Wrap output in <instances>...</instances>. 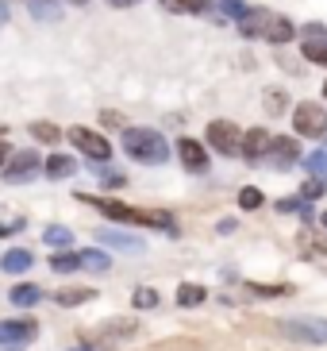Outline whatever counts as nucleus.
Returning a JSON list of instances; mask_svg holds the SVG:
<instances>
[{"label": "nucleus", "instance_id": "nucleus-11", "mask_svg": "<svg viewBox=\"0 0 327 351\" xmlns=\"http://www.w3.org/2000/svg\"><path fill=\"white\" fill-rule=\"evenodd\" d=\"M239 151H243V158H250V162H262V158H266V151H270V135H266V128H250V132L243 135Z\"/></svg>", "mask_w": 327, "mask_h": 351}, {"label": "nucleus", "instance_id": "nucleus-8", "mask_svg": "<svg viewBox=\"0 0 327 351\" xmlns=\"http://www.w3.org/2000/svg\"><path fill=\"white\" fill-rule=\"evenodd\" d=\"M208 143H212L220 155H235L239 143H243V132H239L231 120H212V124H208Z\"/></svg>", "mask_w": 327, "mask_h": 351}, {"label": "nucleus", "instance_id": "nucleus-17", "mask_svg": "<svg viewBox=\"0 0 327 351\" xmlns=\"http://www.w3.org/2000/svg\"><path fill=\"white\" fill-rule=\"evenodd\" d=\"M96 298V289H58L54 293V305H62V309H77V305H85V301Z\"/></svg>", "mask_w": 327, "mask_h": 351}, {"label": "nucleus", "instance_id": "nucleus-30", "mask_svg": "<svg viewBox=\"0 0 327 351\" xmlns=\"http://www.w3.org/2000/svg\"><path fill=\"white\" fill-rule=\"evenodd\" d=\"M220 12H224V20H243L250 8H246L243 0H220Z\"/></svg>", "mask_w": 327, "mask_h": 351}, {"label": "nucleus", "instance_id": "nucleus-33", "mask_svg": "<svg viewBox=\"0 0 327 351\" xmlns=\"http://www.w3.org/2000/svg\"><path fill=\"white\" fill-rule=\"evenodd\" d=\"M300 208H304V201H293V197L277 201V213H300Z\"/></svg>", "mask_w": 327, "mask_h": 351}, {"label": "nucleus", "instance_id": "nucleus-3", "mask_svg": "<svg viewBox=\"0 0 327 351\" xmlns=\"http://www.w3.org/2000/svg\"><path fill=\"white\" fill-rule=\"evenodd\" d=\"M293 128H297V135H327V112L319 108V104L312 101H300L297 108H293Z\"/></svg>", "mask_w": 327, "mask_h": 351}, {"label": "nucleus", "instance_id": "nucleus-34", "mask_svg": "<svg viewBox=\"0 0 327 351\" xmlns=\"http://www.w3.org/2000/svg\"><path fill=\"white\" fill-rule=\"evenodd\" d=\"M101 124L104 128H116V124H120V116H116V112H101Z\"/></svg>", "mask_w": 327, "mask_h": 351}, {"label": "nucleus", "instance_id": "nucleus-23", "mask_svg": "<svg viewBox=\"0 0 327 351\" xmlns=\"http://www.w3.org/2000/svg\"><path fill=\"white\" fill-rule=\"evenodd\" d=\"M170 12H208L215 0H162Z\"/></svg>", "mask_w": 327, "mask_h": 351}, {"label": "nucleus", "instance_id": "nucleus-16", "mask_svg": "<svg viewBox=\"0 0 327 351\" xmlns=\"http://www.w3.org/2000/svg\"><path fill=\"white\" fill-rule=\"evenodd\" d=\"M42 243H47V247H54V251H70L73 232H70L66 224H51L47 232H42Z\"/></svg>", "mask_w": 327, "mask_h": 351}, {"label": "nucleus", "instance_id": "nucleus-6", "mask_svg": "<svg viewBox=\"0 0 327 351\" xmlns=\"http://www.w3.org/2000/svg\"><path fill=\"white\" fill-rule=\"evenodd\" d=\"M39 155L35 151H20V155H8V162H4V182H12V186H23V182H31V178L39 174Z\"/></svg>", "mask_w": 327, "mask_h": 351}, {"label": "nucleus", "instance_id": "nucleus-19", "mask_svg": "<svg viewBox=\"0 0 327 351\" xmlns=\"http://www.w3.org/2000/svg\"><path fill=\"white\" fill-rule=\"evenodd\" d=\"M51 270H58V274H73V270H81V251H58V255L51 258Z\"/></svg>", "mask_w": 327, "mask_h": 351}, {"label": "nucleus", "instance_id": "nucleus-27", "mask_svg": "<svg viewBox=\"0 0 327 351\" xmlns=\"http://www.w3.org/2000/svg\"><path fill=\"white\" fill-rule=\"evenodd\" d=\"M131 305H135V309H154V305H158V293H154L151 286H139L131 293Z\"/></svg>", "mask_w": 327, "mask_h": 351}, {"label": "nucleus", "instance_id": "nucleus-26", "mask_svg": "<svg viewBox=\"0 0 327 351\" xmlns=\"http://www.w3.org/2000/svg\"><path fill=\"white\" fill-rule=\"evenodd\" d=\"M31 12H35L39 20H62V8L54 0H31Z\"/></svg>", "mask_w": 327, "mask_h": 351}, {"label": "nucleus", "instance_id": "nucleus-2", "mask_svg": "<svg viewBox=\"0 0 327 351\" xmlns=\"http://www.w3.org/2000/svg\"><path fill=\"white\" fill-rule=\"evenodd\" d=\"M281 328V336L285 340H297V343H327V320H319V317H289V320H281L277 324Z\"/></svg>", "mask_w": 327, "mask_h": 351}, {"label": "nucleus", "instance_id": "nucleus-29", "mask_svg": "<svg viewBox=\"0 0 327 351\" xmlns=\"http://www.w3.org/2000/svg\"><path fill=\"white\" fill-rule=\"evenodd\" d=\"M304 166L316 178H327V151H312V155H304Z\"/></svg>", "mask_w": 327, "mask_h": 351}, {"label": "nucleus", "instance_id": "nucleus-24", "mask_svg": "<svg viewBox=\"0 0 327 351\" xmlns=\"http://www.w3.org/2000/svg\"><path fill=\"white\" fill-rule=\"evenodd\" d=\"M96 178H101L104 189H123V186H127V174H123V170H116V166H104Z\"/></svg>", "mask_w": 327, "mask_h": 351}, {"label": "nucleus", "instance_id": "nucleus-28", "mask_svg": "<svg viewBox=\"0 0 327 351\" xmlns=\"http://www.w3.org/2000/svg\"><path fill=\"white\" fill-rule=\"evenodd\" d=\"M262 201H266V197H262V189H254V186H246L243 193H239V208H250V213L262 208Z\"/></svg>", "mask_w": 327, "mask_h": 351}, {"label": "nucleus", "instance_id": "nucleus-20", "mask_svg": "<svg viewBox=\"0 0 327 351\" xmlns=\"http://www.w3.org/2000/svg\"><path fill=\"white\" fill-rule=\"evenodd\" d=\"M81 267L92 270V274H108L112 270V258L104 255V251H81Z\"/></svg>", "mask_w": 327, "mask_h": 351}, {"label": "nucleus", "instance_id": "nucleus-25", "mask_svg": "<svg viewBox=\"0 0 327 351\" xmlns=\"http://www.w3.org/2000/svg\"><path fill=\"white\" fill-rule=\"evenodd\" d=\"M31 135H35L39 143H51V147L62 139V132H58V128H54V124H42V120H35V124H31Z\"/></svg>", "mask_w": 327, "mask_h": 351}, {"label": "nucleus", "instance_id": "nucleus-42", "mask_svg": "<svg viewBox=\"0 0 327 351\" xmlns=\"http://www.w3.org/2000/svg\"><path fill=\"white\" fill-rule=\"evenodd\" d=\"M324 151H327V143H324Z\"/></svg>", "mask_w": 327, "mask_h": 351}, {"label": "nucleus", "instance_id": "nucleus-22", "mask_svg": "<svg viewBox=\"0 0 327 351\" xmlns=\"http://www.w3.org/2000/svg\"><path fill=\"white\" fill-rule=\"evenodd\" d=\"M266 27H270V23H266V12H254V8H250V12L243 16V35H266Z\"/></svg>", "mask_w": 327, "mask_h": 351}, {"label": "nucleus", "instance_id": "nucleus-14", "mask_svg": "<svg viewBox=\"0 0 327 351\" xmlns=\"http://www.w3.org/2000/svg\"><path fill=\"white\" fill-rule=\"evenodd\" d=\"M8 301L16 305V309H31V305H39V301H42V289L31 286V282H20V286H12Z\"/></svg>", "mask_w": 327, "mask_h": 351}, {"label": "nucleus", "instance_id": "nucleus-41", "mask_svg": "<svg viewBox=\"0 0 327 351\" xmlns=\"http://www.w3.org/2000/svg\"><path fill=\"white\" fill-rule=\"evenodd\" d=\"M324 93H327V82H324Z\"/></svg>", "mask_w": 327, "mask_h": 351}, {"label": "nucleus", "instance_id": "nucleus-39", "mask_svg": "<svg viewBox=\"0 0 327 351\" xmlns=\"http://www.w3.org/2000/svg\"><path fill=\"white\" fill-rule=\"evenodd\" d=\"M70 351H92V348H70Z\"/></svg>", "mask_w": 327, "mask_h": 351}, {"label": "nucleus", "instance_id": "nucleus-36", "mask_svg": "<svg viewBox=\"0 0 327 351\" xmlns=\"http://www.w3.org/2000/svg\"><path fill=\"white\" fill-rule=\"evenodd\" d=\"M4 23H8V4L0 0V27H4Z\"/></svg>", "mask_w": 327, "mask_h": 351}, {"label": "nucleus", "instance_id": "nucleus-9", "mask_svg": "<svg viewBox=\"0 0 327 351\" xmlns=\"http://www.w3.org/2000/svg\"><path fill=\"white\" fill-rule=\"evenodd\" d=\"M177 158H181V166L189 174H208V151L196 139H181L177 143Z\"/></svg>", "mask_w": 327, "mask_h": 351}, {"label": "nucleus", "instance_id": "nucleus-10", "mask_svg": "<svg viewBox=\"0 0 327 351\" xmlns=\"http://www.w3.org/2000/svg\"><path fill=\"white\" fill-rule=\"evenodd\" d=\"M266 158L274 166H281V170H285V166H293L300 158V151H297V139H293V135H281V139H270V151H266Z\"/></svg>", "mask_w": 327, "mask_h": 351}, {"label": "nucleus", "instance_id": "nucleus-7", "mask_svg": "<svg viewBox=\"0 0 327 351\" xmlns=\"http://www.w3.org/2000/svg\"><path fill=\"white\" fill-rule=\"evenodd\" d=\"M300 51H304L308 62L327 66V27L324 23H304V32H300Z\"/></svg>", "mask_w": 327, "mask_h": 351}, {"label": "nucleus", "instance_id": "nucleus-35", "mask_svg": "<svg viewBox=\"0 0 327 351\" xmlns=\"http://www.w3.org/2000/svg\"><path fill=\"white\" fill-rule=\"evenodd\" d=\"M112 8H131V4H143V0H108Z\"/></svg>", "mask_w": 327, "mask_h": 351}, {"label": "nucleus", "instance_id": "nucleus-13", "mask_svg": "<svg viewBox=\"0 0 327 351\" xmlns=\"http://www.w3.org/2000/svg\"><path fill=\"white\" fill-rule=\"evenodd\" d=\"M73 170H77V162H73L70 155H51L47 162H42V174L51 178V182H62V178H73Z\"/></svg>", "mask_w": 327, "mask_h": 351}, {"label": "nucleus", "instance_id": "nucleus-5", "mask_svg": "<svg viewBox=\"0 0 327 351\" xmlns=\"http://www.w3.org/2000/svg\"><path fill=\"white\" fill-rule=\"evenodd\" d=\"M70 143L81 147V155L92 158V162H104V158H112V143L104 139V135L89 132V128H70Z\"/></svg>", "mask_w": 327, "mask_h": 351}, {"label": "nucleus", "instance_id": "nucleus-38", "mask_svg": "<svg viewBox=\"0 0 327 351\" xmlns=\"http://www.w3.org/2000/svg\"><path fill=\"white\" fill-rule=\"evenodd\" d=\"M319 224H324V228H327V213H324V217H319Z\"/></svg>", "mask_w": 327, "mask_h": 351}, {"label": "nucleus", "instance_id": "nucleus-18", "mask_svg": "<svg viewBox=\"0 0 327 351\" xmlns=\"http://www.w3.org/2000/svg\"><path fill=\"white\" fill-rule=\"evenodd\" d=\"M205 301H208L205 286H196V282H185V286H177V305L193 309V305H205Z\"/></svg>", "mask_w": 327, "mask_h": 351}, {"label": "nucleus", "instance_id": "nucleus-40", "mask_svg": "<svg viewBox=\"0 0 327 351\" xmlns=\"http://www.w3.org/2000/svg\"><path fill=\"white\" fill-rule=\"evenodd\" d=\"M70 4H85V0H70Z\"/></svg>", "mask_w": 327, "mask_h": 351}, {"label": "nucleus", "instance_id": "nucleus-15", "mask_svg": "<svg viewBox=\"0 0 327 351\" xmlns=\"http://www.w3.org/2000/svg\"><path fill=\"white\" fill-rule=\"evenodd\" d=\"M31 251H23V247H16V251H4V258H0V270L4 274H23V270H31Z\"/></svg>", "mask_w": 327, "mask_h": 351}, {"label": "nucleus", "instance_id": "nucleus-31", "mask_svg": "<svg viewBox=\"0 0 327 351\" xmlns=\"http://www.w3.org/2000/svg\"><path fill=\"white\" fill-rule=\"evenodd\" d=\"M324 189H327V178H308L300 193H304V201H316V197L324 193Z\"/></svg>", "mask_w": 327, "mask_h": 351}, {"label": "nucleus", "instance_id": "nucleus-12", "mask_svg": "<svg viewBox=\"0 0 327 351\" xmlns=\"http://www.w3.org/2000/svg\"><path fill=\"white\" fill-rule=\"evenodd\" d=\"M96 239H101L104 247L123 251V255H139V251H143V239H135V236H123V232H112V228H101V232H96Z\"/></svg>", "mask_w": 327, "mask_h": 351}, {"label": "nucleus", "instance_id": "nucleus-32", "mask_svg": "<svg viewBox=\"0 0 327 351\" xmlns=\"http://www.w3.org/2000/svg\"><path fill=\"white\" fill-rule=\"evenodd\" d=\"M250 293L254 298H285L289 286H250Z\"/></svg>", "mask_w": 327, "mask_h": 351}, {"label": "nucleus", "instance_id": "nucleus-21", "mask_svg": "<svg viewBox=\"0 0 327 351\" xmlns=\"http://www.w3.org/2000/svg\"><path fill=\"white\" fill-rule=\"evenodd\" d=\"M293 35H297V27H293L289 20H281V16H277V20H270V27H266V39L270 43H289Z\"/></svg>", "mask_w": 327, "mask_h": 351}, {"label": "nucleus", "instance_id": "nucleus-37", "mask_svg": "<svg viewBox=\"0 0 327 351\" xmlns=\"http://www.w3.org/2000/svg\"><path fill=\"white\" fill-rule=\"evenodd\" d=\"M8 162V143H0V166Z\"/></svg>", "mask_w": 327, "mask_h": 351}, {"label": "nucleus", "instance_id": "nucleus-1", "mask_svg": "<svg viewBox=\"0 0 327 351\" xmlns=\"http://www.w3.org/2000/svg\"><path fill=\"white\" fill-rule=\"evenodd\" d=\"M120 147H123V155L139 166H162L170 158V143L154 128H123Z\"/></svg>", "mask_w": 327, "mask_h": 351}, {"label": "nucleus", "instance_id": "nucleus-4", "mask_svg": "<svg viewBox=\"0 0 327 351\" xmlns=\"http://www.w3.org/2000/svg\"><path fill=\"white\" fill-rule=\"evenodd\" d=\"M35 320H0V351H20L35 340Z\"/></svg>", "mask_w": 327, "mask_h": 351}]
</instances>
